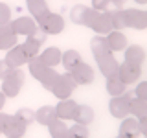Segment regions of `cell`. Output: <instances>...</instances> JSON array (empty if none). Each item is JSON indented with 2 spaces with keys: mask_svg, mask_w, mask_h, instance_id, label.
<instances>
[{
  "mask_svg": "<svg viewBox=\"0 0 147 138\" xmlns=\"http://www.w3.org/2000/svg\"><path fill=\"white\" fill-rule=\"evenodd\" d=\"M24 72L20 68H7L6 70V76L2 77V94L6 98H15L18 96L22 85H24Z\"/></svg>",
  "mask_w": 147,
  "mask_h": 138,
  "instance_id": "6da1fadb",
  "label": "cell"
},
{
  "mask_svg": "<svg viewBox=\"0 0 147 138\" xmlns=\"http://www.w3.org/2000/svg\"><path fill=\"white\" fill-rule=\"evenodd\" d=\"M50 90H52V94L57 99H66V98H70L72 92L76 90V83H74V79L68 76V74H61V76L57 74L55 83L52 85Z\"/></svg>",
  "mask_w": 147,
  "mask_h": 138,
  "instance_id": "7a4b0ae2",
  "label": "cell"
},
{
  "mask_svg": "<svg viewBox=\"0 0 147 138\" xmlns=\"http://www.w3.org/2000/svg\"><path fill=\"white\" fill-rule=\"evenodd\" d=\"M39 30H42L46 35H59L64 30V18L59 13H48L39 20Z\"/></svg>",
  "mask_w": 147,
  "mask_h": 138,
  "instance_id": "3957f363",
  "label": "cell"
},
{
  "mask_svg": "<svg viewBox=\"0 0 147 138\" xmlns=\"http://www.w3.org/2000/svg\"><path fill=\"white\" fill-rule=\"evenodd\" d=\"M131 98H132V94H121V96H114L112 99H110V103H109V110H110V114H112L114 118H118V120H123V118H127L129 116V103H131Z\"/></svg>",
  "mask_w": 147,
  "mask_h": 138,
  "instance_id": "277c9868",
  "label": "cell"
},
{
  "mask_svg": "<svg viewBox=\"0 0 147 138\" xmlns=\"http://www.w3.org/2000/svg\"><path fill=\"white\" fill-rule=\"evenodd\" d=\"M142 76V64H136V63H131V61H125L118 66V77L121 79L125 85H132L140 79Z\"/></svg>",
  "mask_w": 147,
  "mask_h": 138,
  "instance_id": "5b68a950",
  "label": "cell"
},
{
  "mask_svg": "<svg viewBox=\"0 0 147 138\" xmlns=\"http://www.w3.org/2000/svg\"><path fill=\"white\" fill-rule=\"evenodd\" d=\"M68 76L74 79L76 85H90V83L94 81V68H92L90 64L81 61L79 64H76V66L68 72Z\"/></svg>",
  "mask_w": 147,
  "mask_h": 138,
  "instance_id": "8992f818",
  "label": "cell"
},
{
  "mask_svg": "<svg viewBox=\"0 0 147 138\" xmlns=\"http://www.w3.org/2000/svg\"><path fill=\"white\" fill-rule=\"evenodd\" d=\"M30 59H28V55L24 53V50H22V46H13V48L7 50L6 53V59H4V64H6L7 68H20L22 64H26Z\"/></svg>",
  "mask_w": 147,
  "mask_h": 138,
  "instance_id": "52a82bcc",
  "label": "cell"
},
{
  "mask_svg": "<svg viewBox=\"0 0 147 138\" xmlns=\"http://www.w3.org/2000/svg\"><path fill=\"white\" fill-rule=\"evenodd\" d=\"M127 28L132 30H145L147 28V13L144 9H125Z\"/></svg>",
  "mask_w": 147,
  "mask_h": 138,
  "instance_id": "ba28073f",
  "label": "cell"
},
{
  "mask_svg": "<svg viewBox=\"0 0 147 138\" xmlns=\"http://www.w3.org/2000/svg\"><path fill=\"white\" fill-rule=\"evenodd\" d=\"M9 24H11L13 31H15L17 35H24V37H30L37 28H39L37 22H35V18H31V17H18L13 22H9Z\"/></svg>",
  "mask_w": 147,
  "mask_h": 138,
  "instance_id": "9c48e42d",
  "label": "cell"
},
{
  "mask_svg": "<svg viewBox=\"0 0 147 138\" xmlns=\"http://www.w3.org/2000/svg\"><path fill=\"white\" fill-rule=\"evenodd\" d=\"M90 30H94L98 35H107L112 31V24H110V15L109 11H98L96 18L92 20Z\"/></svg>",
  "mask_w": 147,
  "mask_h": 138,
  "instance_id": "30bf717a",
  "label": "cell"
},
{
  "mask_svg": "<svg viewBox=\"0 0 147 138\" xmlns=\"http://www.w3.org/2000/svg\"><path fill=\"white\" fill-rule=\"evenodd\" d=\"M105 39H107V44L110 48V52H123V50L129 46V41L123 31H118V30H112L110 33L105 35Z\"/></svg>",
  "mask_w": 147,
  "mask_h": 138,
  "instance_id": "8fae6325",
  "label": "cell"
},
{
  "mask_svg": "<svg viewBox=\"0 0 147 138\" xmlns=\"http://www.w3.org/2000/svg\"><path fill=\"white\" fill-rule=\"evenodd\" d=\"M140 133V125H138L136 118H123L121 123H119V135L121 138H138Z\"/></svg>",
  "mask_w": 147,
  "mask_h": 138,
  "instance_id": "7c38bea8",
  "label": "cell"
},
{
  "mask_svg": "<svg viewBox=\"0 0 147 138\" xmlns=\"http://www.w3.org/2000/svg\"><path fill=\"white\" fill-rule=\"evenodd\" d=\"M98 61V68H99V72L103 74L105 77H112V76H116L118 74V61L114 59V55L110 53V55H105V57H98L96 59Z\"/></svg>",
  "mask_w": 147,
  "mask_h": 138,
  "instance_id": "4fadbf2b",
  "label": "cell"
},
{
  "mask_svg": "<svg viewBox=\"0 0 147 138\" xmlns=\"http://www.w3.org/2000/svg\"><path fill=\"white\" fill-rule=\"evenodd\" d=\"M96 114H94V109L88 107V105H77L76 110H74V116L72 120L76 123H81V125H90L94 122Z\"/></svg>",
  "mask_w": 147,
  "mask_h": 138,
  "instance_id": "5bb4252c",
  "label": "cell"
},
{
  "mask_svg": "<svg viewBox=\"0 0 147 138\" xmlns=\"http://www.w3.org/2000/svg\"><path fill=\"white\" fill-rule=\"evenodd\" d=\"M26 129H28V125L24 122H20L17 116H11L9 123L4 129V135H6V138H22L26 135Z\"/></svg>",
  "mask_w": 147,
  "mask_h": 138,
  "instance_id": "9a60e30c",
  "label": "cell"
},
{
  "mask_svg": "<svg viewBox=\"0 0 147 138\" xmlns=\"http://www.w3.org/2000/svg\"><path fill=\"white\" fill-rule=\"evenodd\" d=\"M17 44V33L13 31L11 24H2L0 26V50H9Z\"/></svg>",
  "mask_w": 147,
  "mask_h": 138,
  "instance_id": "2e32d148",
  "label": "cell"
},
{
  "mask_svg": "<svg viewBox=\"0 0 147 138\" xmlns=\"http://www.w3.org/2000/svg\"><path fill=\"white\" fill-rule=\"evenodd\" d=\"M77 107V103L74 99L70 98H66V99H59V103H57V107H55V114H57V118L59 120H72L74 116V110H76Z\"/></svg>",
  "mask_w": 147,
  "mask_h": 138,
  "instance_id": "e0dca14e",
  "label": "cell"
},
{
  "mask_svg": "<svg viewBox=\"0 0 147 138\" xmlns=\"http://www.w3.org/2000/svg\"><path fill=\"white\" fill-rule=\"evenodd\" d=\"M26 6L31 13V18H35V22H39L40 18H44L50 13L46 0H26Z\"/></svg>",
  "mask_w": 147,
  "mask_h": 138,
  "instance_id": "ac0fdd59",
  "label": "cell"
},
{
  "mask_svg": "<svg viewBox=\"0 0 147 138\" xmlns=\"http://www.w3.org/2000/svg\"><path fill=\"white\" fill-rule=\"evenodd\" d=\"M61 55H63V52H61L59 48L50 46V48H44V52L39 53V59L46 64V66L53 68V66H57V64L61 63Z\"/></svg>",
  "mask_w": 147,
  "mask_h": 138,
  "instance_id": "d6986e66",
  "label": "cell"
},
{
  "mask_svg": "<svg viewBox=\"0 0 147 138\" xmlns=\"http://www.w3.org/2000/svg\"><path fill=\"white\" fill-rule=\"evenodd\" d=\"M90 50L92 53H94V57H105V55H110L112 52H110L109 44H107V39H105V35H96L94 39L90 41Z\"/></svg>",
  "mask_w": 147,
  "mask_h": 138,
  "instance_id": "ffe728a7",
  "label": "cell"
},
{
  "mask_svg": "<svg viewBox=\"0 0 147 138\" xmlns=\"http://www.w3.org/2000/svg\"><path fill=\"white\" fill-rule=\"evenodd\" d=\"M55 118H57V114H55V107L44 105V107H40L39 110H35V122L40 123V125H46V127H48Z\"/></svg>",
  "mask_w": 147,
  "mask_h": 138,
  "instance_id": "44dd1931",
  "label": "cell"
},
{
  "mask_svg": "<svg viewBox=\"0 0 147 138\" xmlns=\"http://www.w3.org/2000/svg\"><path fill=\"white\" fill-rule=\"evenodd\" d=\"M125 61H131V63H136V64H144L145 61V50L138 44H131L127 46L125 50Z\"/></svg>",
  "mask_w": 147,
  "mask_h": 138,
  "instance_id": "7402d4cb",
  "label": "cell"
},
{
  "mask_svg": "<svg viewBox=\"0 0 147 138\" xmlns=\"http://www.w3.org/2000/svg\"><path fill=\"white\" fill-rule=\"evenodd\" d=\"M107 92L112 96V98L114 96H121V94L127 92V85L118 77V74L112 76V77H107Z\"/></svg>",
  "mask_w": 147,
  "mask_h": 138,
  "instance_id": "603a6c76",
  "label": "cell"
},
{
  "mask_svg": "<svg viewBox=\"0 0 147 138\" xmlns=\"http://www.w3.org/2000/svg\"><path fill=\"white\" fill-rule=\"evenodd\" d=\"M129 114L136 118H144L147 116V99H140V98H131V103H129Z\"/></svg>",
  "mask_w": 147,
  "mask_h": 138,
  "instance_id": "cb8c5ba5",
  "label": "cell"
},
{
  "mask_svg": "<svg viewBox=\"0 0 147 138\" xmlns=\"http://www.w3.org/2000/svg\"><path fill=\"white\" fill-rule=\"evenodd\" d=\"M110 15V24H112V30H125L127 28V22H125V9H112V11H109Z\"/></svg>",
  "mask_w": 147,
  "mask_h": 138,
  "instance_id": "d4e9b609",
  "label": "cell"
},
{
  "mask_svg": "<svg viewBox=\"0 0 147 138\" xmlns=\"http://www.w3.org/2000/svg\"><path fill=\"white\" fill-rule=\"evenodd\" d=\"M61 63H63V66L70 72L76 64L81 63V53L77 52V50H68V52H64L61 55Z\"/></svg>",
  "mask_w": 147,
  "mask_h": 138,
  "instance_id": "484cf974",
  "label": "cell"
},
{
  "mask_svg": "<svg viewBox=\"0 0 147 138\" xmlns=\"http://www.w3.org/2000/svg\"><path fill=\"white\" fill-rule=\"evenodd\" d=\"M22 46V50H24V53L28 55V59H33V57H37L39 55V52H40V44L39 41L35 39V37H26V43L24 44H20Z\"/></svg>",
  "mask_w": 147,
  "mask_h": 138,
  "instance_id": "4316f807",
  "label": "cell"
},
{
  "mask_svg": "<svg viewBox=\"0 0 147 138\" xmlns=\"http://www.w3.org/2000/svg\"><path fill=\"white\" fill-rule=\"evenodd\" d=\"M48 131H50V135H52V138H66L68 127H66V123H64V120L55 118L48 125Z\"/></svg>",
  "mask_w": 147,
  "mask_h": 138,
  "instance_id": "83f0119b",
  "label": "cell"
},
{
  "mask_svg": "<svg viewBox=\"0 0 147 138\" xmlns=\"http://www.w3.org/2000/svg\"><path fill=\"white\" fill-rule=\"evenodd\" d=\"M86 11L88 7L83 6V4H77L70 9V18L74 24H79V26H85V20H86Z\"/></svg>",
  "mask_w": 147,
  "mask_h": 138,
  "instance_id": "f1b7e54d",
  "label": "cell"
},
{
  "mask_svg": "<svg viewBox=\"0 0 147 138\" xmlns=\"http://www.w3.org/2000/svg\"><path fill=\"white\" fill-rule=\"evenodd\" d=\"M55 77H57V72L53 70V68H50V66H46L44 68V72L39 76V79L37 81H40V85L44 87V89H52V85L55 83Z\"/></svg>",
  "mask_w": 147,
  "mask_h": 138,
  "instance_id": "f546056e",
  "label": "cell"
},
{
  "mask_svg": "<svg viewBox=\"0 0 147 138\" xmlns=\"http://www.w3.org/2000/svg\"><path fill=\"white\" fill-rule=\"evenodd\" d=\"M66 138H88V127L81 125V123H76L74 127H68Z\"/></svg>",
  "mask_w": 147,
  "mask_h": 138,
  "instance_id": "4dcf8cb0",
  "label": "cell"
},
{
  "mask_svg": "<svg viewBox=\"0 0 147 138\" xmlns=\"http://www.w3.org/2000/svg\"><path fill=\"white\" fill-rule=\"evenodd\" d=\"M28 64H30V74L35 77V79H39V76L44 72V68H46V64L39 59V55H37V57H33V59H30V61H28Z\"/></svg>",
  "mask_w": 147,
  "mask_h": 138,
  "instance_id": "1f68e13d",
  "label": "cell"
},
{
  "mask_svg": "<svg viewBox=\"0 0 147 138\" xmlns=\"http://www.w3.org/2000/svg\"><path fill=\"white\" fill-rule=\"evenodd\" d=\"M15 116L20 120V122H24L26 125H30V123H33L35 122V110H31V109H18L17 110V114Z\"/></svg>",
  "mask_w": 147,
  "mask_h": 138,
  "instance_id": "d6a6232c",
  "label": "cell"
},
{
  "mask_svg": "<svg viewBox=\"0 0 147 138\" xmlns=\"http://www.w3.org/2000/svg\"><path fill=\"white\" fill-rule=\"evenodd\" d=\"M92 9H96V11H112L116 7L112 6V0H92Z\"/></svg>",
  "mask_w": 147,
  "mask_h": 138,
  "instance_id": "836d02e7",
  "label": "cell"
},
{
  "mask_svg": "<svg viewBox=\"0 0 147 138\" xmlns=\"http://www.w3.org/2000/svg\"><path fill=\"white\" fill-rule=\"evenodd\" d=\"M9 20H11V7H9L7 4L0 2V26L7 24Z\"/></svg>",
  "mask_w": 147,
  "mask_h": 138,
  "instance_id": "e575fe53",
  "label": "cell"
},
{
  "mask_svg": "<svg viewBox=\"0 0 147 138\" xmlns=\"http://www.w3.org/2000/svg\"><path fill=\"white\" fill-rule=\"evenodd\" d=\"M134 98L147 99V81H142V83H138V87L134 89Z\"/></svg>",
  "mask_w": 147,
  "mask_h": 138,
  "instance_id": "d590c367",
  "label": "cell"
},
{
  "mask_svg": "<svg viewBox=\"0 0 147 138\" xmlns=\"http://www.w3.org/2000/svg\"><path fill=\"white\" fill-rule=\"evenodd\" d=\"M9 120H11V114H6V112L0 110V133H4V129L9 123Z\"/></svg>",
  "mask_w": 147,
  "mask_h": 138,
  "instance_id": "8d00e7d4",
  "label": "cell"
},
{
  "mask_svg": "<svg viewBox=\"0 0 147 138\" xmlns=\"http://www.w3.org/2000/svg\"><path fill=\"white\" fill-rule=\"evenodd\" d=\"M96 15H98V11L92 9V7H88V11H86V20H85V26L86 28H90V24H92V20L96 18Z\"/></svg>",
  "mask_w": 147,
  "mask_h": 138,
  "instance_id": "74e56055",
  "label": "cell"
},
{
  "mask_svg": "<svg viewBox=\"0 0 147 138\" xmlns=\"http://www.w3.org/2000/svg\"><path fill=\"white\" fill-rule=\"evenodd\" d=\"M6 70H7V66L4 64V61H0V79H2V77L6 76Z\"/></svg>",
  "mask_w": 147,
  "mask_h": 138,
  "instance_id": "f35d334b",
  "label": "cell"
},
{
  "mask_svg": "<svg viewBox=\"0 0 147 138\" xmlns=\"http://www.w3.org/2000/svg\"><path fill=\"white\" fill-rule=\"evenodd\" d=\"M125 2H127V0H112V6L116 7V9H119V7H121Z\"/></svg>",
  "mask_w": 147,
  "mask_h": 138,
  "instance_id": "ab89813d",
  "label": "cell"
},
{
  "mask_svg": "<svg viewBox=\"0 0 147 138\" xmlns=\"http://www.w3.org/2000/svg\"><path fill=\"white\" fill-rule=\"evenodd\" d=\"M6 105V96L2 94V90H0V110H2V107Z\"/></svg>",
  "mask_w": 147,
  "mask_h": 138,
  "instance_id": "60d3db41",
  "label": "cell"
},
{
  "mask_svg": "<svg viewBox=\"0 0 147 138\" xmlns=\"http://www.w3.org/2000/svg\"><path fill=\"white\" fill-rule=\"evenodd\" d=\"M134 2H138L140 6H144V4H147V0H134Z\"/></svg>",
  "mask_w": 147,
  "mask_h": 138,
  "instance_id": "b9f144b4",
  "label": "cell"
},
{
  "mask_svg": "<svg viewBox=\"0 0 147 138\" xmlns=\"http://www.w3.org/2000/svg\"><path fill=\"white\" fill-rule=\"evenodd\" d=\"M116 138H121V136H116Z\"/></svg>",
  "mask_w": 147,
  "mask_h": 138,
  "instance_id": "7bdbcfd3",
  "label": "cell"
}]
</instances>
